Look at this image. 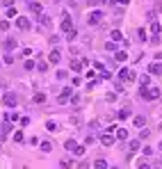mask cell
Wrapping results in <instances>:
<instances>
[{
	"label": "cell",
	"mask_w": 162,
	"mask_h": 169,
	"mask_svg": "<svg viewBox=\"0 0 162 169\" xmlns=\"http://www.w3.org/2000/svg\"><path fill=\"white\" fill-rule=\"evenodd\" d=\"M2 103H5L7 108H16V105H18V98H16V94H14V92L5 94V96H2Z\"/></svg>",
	"instance_id": "6da1fadb"
},
{
	"label": "cell",
	"mask_w": 162,
	"mask_h": 169,
	"mask_svg": "<svg viewBox=\"0 0 162 169\" xmlns=\"http://www.w3.org/2000/svg\"><path fill=\"white\" fill-rule=\"evenodd\" d=\"M101 21H103V12H101V9L91 12V14H89V18H87V23H89V25H98Z\"/></svg>",
	"instance_id": "7a4b0ae2"
},
{
	"label": "cell",
	"mask_w": 162,
	"mask_h": 169,
	"mask_svg": "<svg viewBox=\"0 0 162 169\" xmlns=\"http://www.w3.org/2000/svg\"><path fill=\"white\" fill-rule=\"evenodd\" d=\"M87 64H89V59H73V62H71V69H73V71H82V69L87 66Z\"/></svg>",
	"instance_id": "3957f363"
},
{
	"label": "cell",
	"mask_w": 162,
	"mask_h": 169,
	"mask_svg": "<svg viewBox=\"0 0 162 169\" xmlns=\"http://www.w3.org/2000/svg\"><path fill=\"white\" fill-rule=\"evenodd\" d=\"M30 25H32V23H30L25 16H16V27L18 30H30Z\"/></svg>",
	"instance_id": "277c9868"
},
{
	"label": "cell",
	"mask_w": 162,
	"mask_h": 169,
	"mask_svg": "<svg viewBox=\"0 0 162 169\" xmlns=\"http://www.w3.org/2000/svg\"><path fill=\"white\" fill-rule=\"evenodd\" d=\"M119 78H121V80H135V73H132V71H128L126 66H121V71H119Z\"/></svg>",
	"instance_id": "5b68a950"
},
{
	"label": "cell",
	"mask_w": 162,
	"mask_h": 169,
	"mask_svg": "<svg viewBox=\"0 0 162 169\" xmlns=\"http://www.w3.org/2000/svg\"><path fill=\"white\" fill-rule=\"evenodd\" d=\"M71 16H68V14H64V16H62V32H68V30H71Z\"/></svg>",
	"instance_id": "8992f818"
},
{
	"label": "cell",
	"mask_w": 162,
	"mask_h": 169,
	"mask_svg": "<svg viewBox=\"0 0 162 169\" xmlns=\"http://www.w3.org/2000/svg\"><path fill=\"white\" fill-rule=\"evenodd\" d=\"M60 59H62L60 51H50V55H48V64H60Z\"/></svg>",
	"instance_id": "52a82bcc"
},
{
	"label": "cell",
	"mask_w": 162,
	"mask_h": 169,
	"mask_svg": "<svg viewBox=\"0 0 162 169\" xmlns=\"http://www.w3.org/2000/svg\"><path fill=\"white\" fill-rule=\"evenodd\" d=\"M132 126H135V128H144L146 126V117H144V114H137V117L132 119Z\"/></svg>",
	"instance_id": "ba28073f"
},
{
	"label": "cell",
	"mask_w": 162,
	"mask_h": 169,
	"mask_svg": "<svg viewBox=\"0 0 162 169\" xmlns=\"http://www.w3.org/2000/svg\"><path fill=\"white\" fill-rule=\"evenodd\" d=\"M101 144L103 146H112V144H114V135H112V133H105V135L101 137Z\"/></svg>",
	"instance_id": "9c48e42d"
},
{
	"label": "cell",
	"mask_w": 162,
	"mask_h": 169,
	"mask_svg": "<svg viewBox=\"0 0 162 169\" xmlns=\"http://www.w3.org/2000/svg\"><path fill=\"white\" fill-rule=\"evenodd\" d=\"M148 73H153V76H162V64H158V62H153V64L148 66Z\"/></svg>",
	"instance_id": "30bf717a"
},
{
	"label": "cell",
	"mask_w": 162,
	"mask_h": 169,
	"mask_svg": "<svg viewBox=\"0 0 162 169\" xmlns=\"http://www.w3.org/2000/svg\"><path fill=\"white\" fill-rule=\"evenodd\" d=\"M30 9H32L34 14L39 16V14H43V7H41V2H30Z\"/></svg>",
	"instance_id": "8fae6325"
},
{
	"label": "cell",
	"mask_w": 162,
	"mask_h": 169,
	"mask_svg": "<svg viewBox=\"0 0 162 169\" xmlns=\"http://www.w3.org/2000/svg\"><path fill=\"white\" fill-rule=\"evenodd\" d=\"M5 46H7V53H12L14 48H16V39H14V37H7V41H5Z\"/></svg>",
	"instance_id": "7c38bea8"
},
{
	"label": "cell",
	"mask_w": 162,
	"mask_h": 169,
	"mask_svg": "<svg viewBox=\"0 0 162 169\" xmlns=\"http://www.w3.org/2000/svg\"><path fill=\"white\" fill-rule=\"evenodd\" d=\"M91 169H107V162L103 160V158H98V160L91 165Z\"/></svg>",
	"instance_id": "4fadbf2b"
},
{
	"label": "cell",
	"mask_w": 162,
	"mask_h": 169,
	"mask_svg": "<svg viewBox=\"0 0 162 169\" xmlns=\"http://www.w3.org/2000/svg\"><path fill=\"white\" fill-rule=\"evenodd\" d=\"M68 96H71V87H64V89H62V94H60V103H64Z\"/></svg>",
	"instance_id": "5bb4252c"
},
{
	"label": "cell",
	"mask_w": 162,
	"mask_h": 169,
	"mask_svg": "<svg viewBox=\"0 0 162 169\" xmlns=\"http://www.w3.org/2000/svg\"><path fill=\"white\" fill-rule=\"evenodd\" d=\"M117 139H128V130L126 128H117Z\"/></svg>",
	"instance_id": "9a60e30c"
},
{
	"label": "cell",
	"mask_w": 162,
	"mask_h": 169,
	"mask_svg": "<svg viewBox=\"0 0 162 169\" xmlns=\"http://www.w3.org/2000/svg\"><path fill=\"white\" fill-rule=\"evenodd\" d=\"M76 146H78V142H76V139H66V142H64V149H68V151H73Z\"/></svg>",
	"instance_id": "2e32d148"
},
{
	"label": "cell",
	"mask_w": 162,
	"mask_h": 169,
	"mask_svg": "<svg viewBox=\"0 0 162 169\" xmlns=\"http://www.w3.org/2000/svg\"><path fill=\"white\" fill-rule=\"evenodd\" d=\"M39 146H41V151H43V153H50V151H53V144H50V142H41Z\"/></svg>",
	"instance_id": "e0dca14e"
},
{
	"label": "cell",
	"mask_w": 162,
	"mask_h": 169,
	"mask_svg": "<svg viewBox=\"0 0 162 169\" xmlns=\"http://www.w3.org/2000/svg\"><path fill=\"white\" fill-rule=\"evenodd\" d=\"M76 37H78V30H76V27H71V30L66 32V39H68V41H73Z\"/></svg>",
	"instance_id": "ac0fdd59"
},
{
	"label": "cell",
	"mask_w": 162,
	"mask_h": 169,
	"mask_svg": "<svg viewBox=\"0 0 162 169\" xmlns=\"http://www.w3.org/2000/svg\"><path fill=\"white\" fill-rule=\"evenodd\" d=\"M32 101H34V103H43V101H46V94H43V92L34 94V98H32Z\"/></svg>",
	"instance_id": "d6986e66"
},
{
	"label": "cell",
	"mask_w": 162,
	"mask_h": 169,
	"mask_svg": "<svg viewBox=\"0 0 162 169\" xmlns=\"http://www.w3.org/2000/svg\"><path fill=\"white\" fill-rule=\"evenodd\" d=\"M5 16H7V21H9V18H16V9H14V7H7Z\"/></svg>",
	"instance_id": "ffe728a7"
},
{
	"label": "cell",
	"mask_w": 162,
	"mask_h": 169,
	"mask_svg": "<svg viewBox=\"0 0 162 169\" xmlns=\"http://www.w3.org/2000/svg\"><path fill=\"white\" fill-rule=\"evenodd\" d=\"M162 27H160V23H158V21H153V23H151V32L155 34V37H158V32H160Z\"/></svg>",
	"instance_id": "44dd1931"
},
{
	"label": "cell",
	"mask_w": 162,
	"mask_h": 169,
	"mask_svg": "<svg viewBox=\"0 0 162 169\" xmlns=\"http://www.w3.org/2000/svg\"><path fill=\"white\" fill-rule=\"evenodd\" d=\"M112 39H114V41H123V34H121L119 30H112Z\"/></svg>",
	"instance_id": "7402d4cb"
},
{
	"label": "cell",
	"mask_w": 162,
	"mask_h": 169,
	"mask_svg": "<svg viewBox=\"0 0 162 169\" xmlns=\"http://www.w3.org/2000/svg\"><path fill=\"white\" fill-rule=\"evenodd\" d=\"M114 57H117V62H126V59H128V55H126L123 51H119L117 55H114Z\"/></svg>",
	"instance_id": "603a6c76"
},
{
	"label": "cell",
	"mask_w": 162,
	"mask_h": 169,
	"mask_svg": "<svg viewBox=\"0 0 162 169\" xmlns=\"http://www.w3.org/2000/svg\"><path fill=\"white\" fill-rule=\"evenodd\" d=\"M148 82H151V78H148V76H142V78H139V87H148Z\"/></svg>",
	"instance_id": "cb8c5ba5"
},
{
	"label": "cell",
	"mask_w": 162,
	"mask_h": 169,
	"mask_svg": "<svg viewBox=\"0 0 162 169\" xmlns=\"http://www.w3.org/2000/svg\"><path fill=\"white\" fill-rule=\"evenodd\" d=\"M34 66H37V64H34L32 59H25V66H23V69H25V71H32Z\"/></svg>",
	"instance_id": "d4e9b609"
},
{
	"label": "cell",
	"mask_w": 162,
	"mask_h": 169,
	"mask_svg": "<svg viewBox=\"0 0 162 169\" xmlns=\"http://www.w3.org/2000/svg\"><path fill=\"white\" fill-rule=\"evenodd\" d=\"M2 62H5V64H14V55H12V53H7V55H5V59H2Z\"/></svg>",
	"instance_id": "484cf974"
},
{
	"label": "cell",
	"mask_w": 162,
	"mask_h": 169,
	"mask_svg": "<svg viewBox=\"0 0 162 169\" xmlns=\"http://www.w3.org/2000/svg\"><path fill=\"white\" fill-rule=\"evenodd\" d=\"M130 117V110H128V108H126V110H121L119 112V119H128Z\"/></svg>",
	"instance_id": "4316f807"
},
{
	"label": "cell",
	"mask_w": 162,
	"mask_h": 169,
	"mask_svg": "<svg viewBox=\"0 0 162 169\" xmlns=\"http://www.w3.org/2000/svg\"><path fill=\"white\" fill-rule=\"evenodd\" d=\"M105 51H117V43H114V41H107V43H105Z\"/></svg>",
	"instance_id": "83f0119b"
},
{
	"label": "cell",
	"mask_w": 162,
	"mask_h": 169,
	"mask_svg": "<svg viewBox=\"0 0 162 169\" xmlns=\"http://www.w3.org/2000/svg\"><path fill=\"white\" fill-rule=\"evenodd\" d=\"M46 128H48V130H57V124H55V121H46Z\"/></svg>",
	"instance_id": "f1b7e54d"
},
{
	"label": "cell",
	"mask_w": 162,
	"mask_h": 169,
	"mask_svg": "<svg viewBox=\"0 0 162 169\" xmlns=\"http://www.w3.org/2000/svg\"><path fill=\"white\" fill-rule=\"evenodd\" d=\"M73 153H76V155H85V146H76Z\"/></svg>",
	"instance_id": "f546056e"
},
{
	"label": "cell",
	"mask_w": 162,
	"mask_h": 169,
	"mask_svg": "<svg viewBox=\"0 0 162 169\" xmlns=\"http://www.w3.org/2000/svg\"><path fill=\"white\" fill-rule=\"evenodd\" d=\"M130 151H139V139L137 142H130Z\"/></svg>",
	"instance_id": "4dcf8cb0"
},
{
	"label": "cell",
	"mask_w": 162,
	"mask_h": 169,
	"mask_svg": "<svg viewBox=\"0 0 162 169\" xmlns=\"http://www.w3.org/2000/svg\"><path fill=\"white\" fill-rule=\"evenodd\" d=\"M34 69H39V71H46V69H48V64H46V62H39Z\"/></svg>",
	"instance_id": "1f68e13d"
},
{
	"label": "cell",
	"mask_w": 162,
	"mask_h": 169,
	"mask_svg": "<svg viewBox=\"0 0 162 169\" xmlns=\"http://www.w3.org/2000/svg\"><path fill=\"white\" fill-rule=\"evenodd\" d=\"M7 27H9V21H7V18H5V21H0V30H7Z\"/></svg>",
	"instance_id": "d6a6232c"
},
{
	"label": "cell",
	"mask_w": 162,
	"mask_h": 169,
	"mask_svg": "<svg viewBox=\"0 0 162 169\" xmlns=\"http://www.w3.org/2000/svg\"><path fill=\"white\" fill-rule=\"evenodd\" d=\"M14 139H16V142H23V133H21V130H16V135H14Z\"/></svg>",
	"instance_id": "836d02e7"
},
{
	"label": "cell",
	"mask_w": 162,
	"mask_h": 169,
	"mask_svg": "<svg viewBox=\"0 0 162 169\" xmlns=\"http://www.w3.org/2000/svg\"><path fill=\"white\" fill-rule=\"evenodd\" d=\"M101 78H110V71L107 69H101Z\"/></svg>",
	"instance_id": "e575fe53"
},
{
	"label": "cell",
	"mask_w": 162,
	"mask_h": 169,
	"mask_svg": "<svg viewBox=\"0 0 162 169\" xmlns=\"http://www.w3.org/2000/svg\"><path fill=\"white\" fill-rule=\"evenodd\" d=\"M103 66H105V64H103V62H94V69H96V71H101Z\"/></svg>",
	"instance_id": "d590c367"
},
{
	"label": "cell",
	"mask_w": 162,
	"mask_h": 169,
	"mask_svg": "<svg viewBox=\"0 0 162 169\" xmlns=\"http://www.w3.org/2000/svg\"><path fill=\"white\" fill-rule=\"evenodd\" d=\"M60 165H62V167H64V169H68V167H71V160H62Z\"/></svg>",
	"instance_id": "8d00e7d4"
},
{
	"label": "cell",
	"mask_w": 162,
	"mask_h": 169,
	"mask_svg": "<svg viewBox=\"0 0 162 169\" xmlns=\"http://www.w3.org/2000/svg\"><path fill=\"white\" fill-rule=\"evenodd\" d=\"M2 5L5 7H14V0H2Z\"/></svg>",
	"instance_id": "74e56055"
},
{
	"label": "cell",
	"mask_w": 162,
	"mask_h": 169,
	"mask_svg": "<svg viewBox=\"0 0 162 169\" xmlns=\"http://www.w3.org/2000/svg\"><path fill=\"white\" fill-rule=\"evenodd\" d=\"M78 169H89V165H87V162L82 160V162H80V165H78Z\"/></svg>",
	"instance_id": "f35d334b"
},
{
	"label": "cell",
	"mask_w": 162,
	"mask_h": 169,
	"mask_svg": "<svg viewBox=\"0 0 162 169\" xmlns=\"http://www.w3.org/2000/svg\"><path fill=\"white\" fill-rule=\"evenodd\" d=\"M137 169H151V165H146V162H142V165H139Z\"/></svg>",
	"instance_id": "ab89813d"
},
{
	"label": "cell",
	"mask_w": 162,
	"mask_h": 169,
	"mask_svg": "<svg viewBox=\"0 0 162 169\" xmlns=\"http://www.w3.org/2000/svg\"><path fill=\"white\" fill-rule=\"evenodd\" d=\"M107 169H119V167H107Z\"/></svg>",
	"instance_id": "60d3db41"
},
{
	"label": "cell",
	"mask_w": 162,
	"mask_h": 169,
	"mask_svg": "<svg viewBox=\"0 0 162 169\" xmlns=\"http://www.w3.org/2000/svg\"><path fill=\"white\" fill-rule=\"evenodd\" d=\"M160 149H162V142H160Z\"/></svg>",
	"instance_id": "b9f144b4"
}]
</instances>
